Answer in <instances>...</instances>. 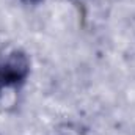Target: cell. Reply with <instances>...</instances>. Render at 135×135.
Wrapping results in <instances>:
<instances>
[{
  "label": "cell",
  "instance_id": "cell-1",
  "mask_svg": "<svg viewBox=\"0 0 135 135\" xmlns=\"http://www.w3.org/2000/svg\"><path fill=\"white\" fill-rule=\"evenodd\" d=\"M30 74V60L17 47L0 50V94L6 90L21 86Z\"/></svg>",
  "mask_w": 135,
  "mask_h": 135
},
{
  "label": "cell",
  "instance_id": "cell-2",
  "mask_svg": "<svg viewBox=\"0 0 135 135\" xmlns=\"http://www.w3.org/2000/svg\"><path fill=\"white\" fill-rule=\"evenodd\" d=\"M72 2H75V3H83V0H72Z\"/></svg>",
  "mask_w": 135,
  "mask_h": 135
},
{
  "label": "cell",
  "instance_id": "cell-3",
  "mask_svg": "<svg viewBox=\"0 0 135 135\" xmlns=\"http://www.w3.org/2000/svg\"><path fill=\"white\" fill-rule=\"evenodd\" d=\"M25 2H38V0H25Z\"/></svg>",
  "mask_w": 135,
  "mask_h": 135
}]
</instances>
